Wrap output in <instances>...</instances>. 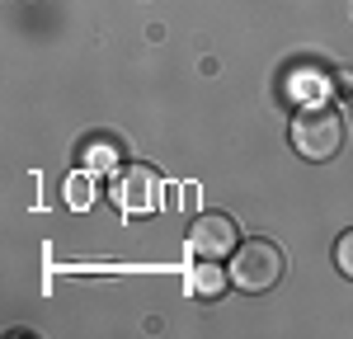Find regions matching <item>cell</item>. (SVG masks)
<instances>
[{
  "label": "cell",
  "instance_id": "4",
  "mask_svg": "<svg viewBox=\"0 0 353 339\" xmlns=\"http://www.w3.org/2000/svg\"><path fill=\"white\" fill-rule=\"evenodd\" d=\"M184 245H189L198 259H226V254L241 245V236H236V222H231V217H221V212H203V217H193V222H189Z\"/></svg>",
  "mask_w": 353,
  "mask_h": 339
},
{
  "label": "cell",
  "instance_id": "7",
  "mask_svg": "<svg viewBox=\"0 0 353 339\" xmlns=\"http://www.w3.org/2000/svg\"><path fill=\"white\" fill-rule=\"evenodd\" d=\"M334 264H339V274H344V278H353V226L334 240Z\"/></svg>",
  "mask_w": 353,
  "mask_h": 339
},
{
  "label": "cell",
  "instance_id": "2",
  "mask_svg": "<svg viewBox=\"0 0 353 339\" xmlns=\"http://www.w3.org/2000/svg\"><path fill=\"white\" fill-rule=\"evenodd\" d=\"M283 278V250L273 240H245L231 254V282L241 292H269Z\"/></svg>",
  "mask_w": 353,
  "mask_h": 339
},
{
  "label": "cell",
  "instance_id": "9",
  "mask_svg": "<svg viewBox=\"0 0 353 339\" xmlns=\"http://www.w3.org/2000/svg\"><path fill=\"white\" fill-rule=\"evenodd\" d=\"M334 90L344 94V104H353V71H339L334 76Z\"/></svg>",
  "mask_w": 353,
  "mask_h": 339
},
{
  "label": "cell",
  "instance_id": "8",
  "mask_svg": "<svg viewBox=\"0 0 353 339\" xmlns=\"http://www.w3.org/2000/svg\"><path fill=\"white\" fill-rule=\"evenodd\" d=\"M104 165H118V151L113 146H90L85 151V170H104Z\"/></svg>",
  "mask_w": 353,
  "mask_h": 339
},
{
  "label": "cell",
  "instance_id": "5",
  "mask_svg": "<svg viewBox=\"0 0 353 339\" xmlns=\"http://www.w3.org/2000/svg\"><path fill=\"white\" fill-rule=\"evenodd\" d=\"M221 287H226V274L217 269V259H203V264L189 274V292H193V297H203V302L221 297Z\"/></svg>",
  "mask_w": 353,
  "mask_h": 339
},
{
  "label": "cell",
  "instance_id": "1",
  "mask_svg": "<svg viewBox=\"0 0 353 339\" xmlns=\"http://www.w3.org/2000/svg\"><path fill=\"white\" fill-rule=\"evenodd\" d=\"M344 137H349V127H344V113L330 109V104H306V109L292 118V146H297L301 161H334L339 151H344Z\"/></svg>",
  "mask_w": 353,
  "mask_h": 339
},
{
  "label": "cell",
  "instance_id": "6",
  "mask_svg": "<svg viewBox=\"0 0 353 339\" xmlns=\"http://www.w3.org/2000/svg\"><path fill=\"white\" fill-rule=\"evenodd\" d=\"M66 203H71L76 212H85V207L94 203V184H90V170L71 174V184H66Z\"/></svg>",
  "mask_w": 353,
  "mask_h": 339
},
{
  "label": "cell",
  "instance_id": "3",
  "mask_svg": "<svg viewBox=\"0 0 353 339\" xmlns=\"http://www.w3.org/2000/svg\"><path fill=\"white\" fill-rule=\"evenodd\" d=\"M156 203H161V174L156 170L132 165V170H123V174H113V207L118 212L146 217V212H156Z\"/></svg>",
  "mask_w": 353,
  "mask_h": 339
}]
</instances>
